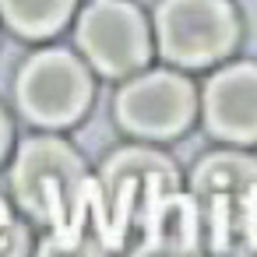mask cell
<instances>
[{
	"label": "cell",
	"mask_w": 257,
	"mask_h": 257,
	"mask_svg": "<svg viewBox=\"0 0 257 257\" xmlns=\"http://www.w3.org/2000/svg\"><path fill=\"white\" fill-rule=\"evenodd\" d=\"M92 99L88 71L64 50L36 53L18 74V106L43 127L74 123Z\"/></svg>",
	"instance_id": "cell-4"
},
{
	"label": "cell",
	"mask_w": 257,
	"mask_h": 257,
	"mask_svg": "<svg viewBox=\"0 0 257 257\" xmlns=\"http://www.w3.org/2000/svg\"><path fill=\"white\" fill-rule=\"evenodd\" d=\"M78 46L95 71L120 78L148 60V29L131 4L95 0L78 22Z\"/></svg>",
	"instance_id": "cell-5"
},
{
	"label": "cell",
	"mask_w": 257,
	"mask_h": 257,
	"mask_svg": "<svg viewBox=\"0 0 257 257\" xmlns=\"http://www.w3.org/2000/svg\"><path fill=\"white\" fill-rule=\"evenodd\" d=\"M25 253H29V236L0 197V257H25Z\"/></svg>",
	"instance_id": "cell-11"
},
{
	"label": "cell",
	"mask_w": 257,
	"mask_h": 257,
	"mask_svg": "<svg viewBox=\"0 0 257 257\" xmlns=\"http://www.w3.org/2000/svg\"><path fill=\"white\" fill-rule=\"evenodd\" d=\"M204 123L215 138L246 145L257 141V67L232 64L204 88Z\"/></svg>",
	"instance_id": "cell-8"
},
{
	"label": "cell",
	"mask_w": 257,
	"mask_h": 257,
	"mask_svg": "<svg viewBox=\"0 0 257 257\" xmlns=\"http://www.w3.org/2000/svg\"><path fill=\"white\" fill-rule=\"evenodd\" d=\"M155 32L169 64L201 67L232 50L236 18L225 0H162Z\"/></svg>",
	"instance_id": "cell-3"
},
{
	"label": "cell",
	"mask_w": 257,
	"mask_h": 257,
	"mask_svg": "<svg viewBox=\"0 0 257 257\" xmlns=\"http://www.w3.org/2000/svg\"><path fill=\"white\" fill-rule=\"evenodd\" d=\"M74 8V0H0V15H4V22L22 32V36H50L57 32L67 15Z\"/></svg>",
	"instance_id": "cell-9"
},
{
	"label": "cell",
	"mask_w": 257,
	"mask_h": 257,
	"mask_svg": "<svg viewBox=\"0 0 257 257\" xmlns=\"http://www.w3.org/2000/svg\"><path fill=\"white\" fill-rule=\"evenodd\" d=\"M169 194H176V173L162 155L141 148L113 155L92 190V211L102 239L109 246L123 243V232L134 222L148 225Z\"/></svg>",
	"instance_id": "cell-2"
},
{
	"label": "cell",
	"mask_w": 257,
	"mask_h": 257,
	"mask_svg": "<svg viewBox=\"0 0 257 257\" xmlns=\"http://www.w3.org/2000/svg\"><path fill=\"white\" fill-rule=\"evenodd\" d=\"M116 116L141 138H173L194 116V88L169 71L141 74L116 95Z\"/></svg>",
	"instance_id": "cell-6"
},
{
	"label": "cell",
	"mask_w": 257,
	"mask_h": 257,
	"mask_svg": "<svg viewBox=\"0 0 257 257\" xmlns=\"http://www.w3.org/2000/svg\"><path fill=\"white\" fill-rule=\"evenodd\" d=\"M194 187L215 232L257 229V162L243 155H215L197 166Z\"/></svg>",
	"instance_id": "cell-7"
},
{
	"label": "cell",
	"mask_w": 257,
	"mask_h": 257,
	"mask_svg": "<svg viewBox=\"0 0 257 257\" xmlns=\"http://www.w3.org/2000/svg\"><path fill=\"white\" fill-rule=\"evenodd\" d=\"M11 183L18 204L53 232H78L95 190L85 162L57 138L25 141L15 159Z\"/></svg>",
	"instance_id": "cell-1"
},
{
	"label": "cell",
	"mask_w": 257,
	"mask_h": 257,
	"mask_svg": "<svg viewBox=\"0 0 257 257\" xmlns=\"http://www.w3.org/2000/svg\"><path fill=\"white\" fill-rule=\"evenodd\" d=\"M131 257H197L194 246H180V243H159V239H145V246H138Z\"/></svg>",
	"instance_id": "cell-12"
},
{
	"label": "cell",
	"mask_w": 257,
	"mask_h": 257,
	"mask_svg": "<svg viewBox=\"0 0 257 257\" xmlns=\"http://www.w3.org/2000/svg\"><path fill=\"white\" fill-rule=\"evenodd\" d=\"M4 148H8V120L0 113V155H4Z\"/></svg>",
	"instance_id": "cell-13"
},
{
	"label": "cell",
	"mask_w": 257,
	"mask_h": 257,
	"mask_svg": "<svg viewBox=\"0 0 257 257\" xmlns=\"http://www.w3.org/2000/svg\"><path fill=\"white\" fill-rule=\"evenodd\" d=\"M39 257H106V253L92 236L78 229V232H50L39 246Z\"/></svg>",
	"instance_id": "cell-10"
}]
</instances>
